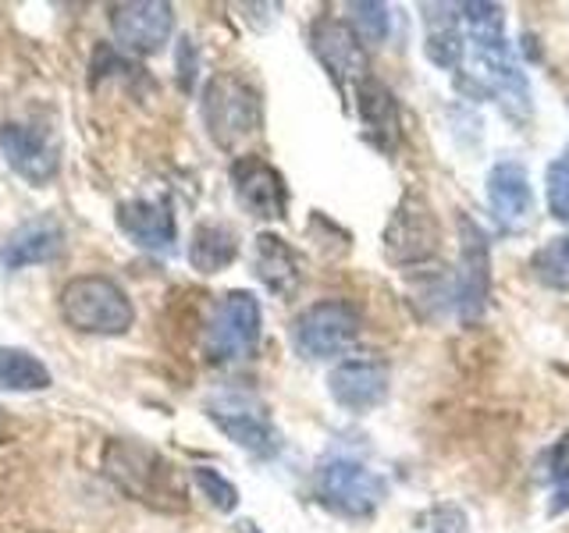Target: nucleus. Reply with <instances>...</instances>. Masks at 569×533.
Wrapping results in <instances>:
<instances>
[{"mask_svg":"<svg viewBox=\"0 0 569 533\" xmlns=\"http://www.w3.org/2000/svg\"><path fill=\"white\" fill-rule=\"evenodd\" d=\"M459 14L462 29H467V43H473V58L480 68V97H495L506 118L523 124L530 114V86L506 40V8L488 4V0H473V4H459Z\"/></svg>","mask_w":569,"mask_h":533,"instance_id":"nucleus-1","label":"nucleus"},{"mask_svg":"<svg viewBox=\"0 0 569 533\" xmlns=\"http://www.w3.org/2000/svg\"><path fill=\"white\" fill-rule=\"evenodd\" d=\"M203 121L210 139L221 150H236L246 139H253L263 124V100L246 79L221 71L207 82L203 93Z\"/></svg>","mask_w":569,"mask_h":533,"instance_id":"nucleus-2","label":"nucleus"},{"mask_svg":"<svg viewBox=\"0 0 569 533\" xmlns=\"http://www.w3.org/2000/svg\"><path fill=\"white\" fill-rule=\"evenodd\" d=\"M61 316L68 328L82 334H124L132 328L136 310L121 284L100 274H86L64 284L61 292Z\"/></svg>","mask_w":569,"mask_h":533,"instance_id":"nucleus-3","label":"nucleus"},{"mask_svg":"<svg viewBox=\"0 0 569 533\" xmlns=\"http://www.w3.org/2000/svg\"><path fill=\"white\" fill-rule=\"evenodd\" d=\"M313 494L320 505L331 509L335 515H342V520H370L388 497V484H385V476H378L370 466H363V462L338 455L317 470Z\"/></svg>","mask_w":569,"mask_h":533,"instance_id":"nucleus-4","label":"nucleus"},{"mask_svg":"<svg viewBox=\"0 0 569 533\" xmlns=\"http://www.w3.org/2000/svg\"><path fill=\"white\" fill-rule=\"evenodd\" d=\"M363 316L346 299H320L292 320V345L307 360H335L360 342Z\"/></svg>","mask_w":569,"mask_h":533,"instance_id":"nucleus-5","label":"nucleus"},{"mask_svg":"<svg viewBox=\"0 0 569 533\" xmlns=\"http://www.w3.org/2000/svg\"><path fill=\"white\" fill-rule=\"evenodd\" d=\"M260 342V302L253 292H228L210 313L203 352L210 363H239Z\"/></svg>","mask_w":569,"mask_h":533,"instance_id":"nucleus-6","label":"nucleus"},{"mask_svg":"<svg viewBox=\"0 0 569 533\" xmlns=\"http://www.w3.org/2000/svg\"><path fill=\"white\" fill-rule=\"evenodd\" d=\"M438 242H441V228L431 203L417 189H409L385 224V257L396 266H420L427 260H435Z\"/></svg>","mask_w":569,"mask_h":533,"instance_id":"nucleus-7","label":"nucleus"},{"mask_svg":"<svg viewBox=\"0 0 569 533\" xmlns=\"http://www.w3.org/2000/svg\"><path fill=\"white\" fill-rule=\"evenodd\" d=\"M459 231V271H456V310L462 324H473L488 310L491 295V242L470 213L456 218Z\"/></svg>","mask_w":569,"mask_h":533,"instance_id":"nucleus-8","label":"nucleus"},{"mask_svg":"<svg viewBox=\"0 0 569 533\" xmlns=\"http://www.w3.org/2000/svg\"><path fill=\"white\" fill-rule=\"evenodd\" d=\"M107 473L118 480L132 497L147 505H160V497H182V487H174V470L157 452L139 449L132 441H111L103 459Z\"/></svg>","mask_w":569,"mask_h":533,"instance_id":"nucleus-9","label":"nucleus"},{"mask_svg":"<svg viewBox=\"0 0 569 533\" xmlns=\"http://www.w3.org/2000/svg\"><path fill=\"white\" fill-rule=\"evenodd\" d=\"M391 370L378 355H352L328 373L331 399L349 413H370L388 399Z\"/></svg>","mask_w":569,"mask_h":533,"instance_id":"nucleus-10","label":"nucleus"},{"mask_svg":"<svg viewBox=\"0 0 569 533\" xmlns=\"http://www.w3.org/2000/svg\"><path fill=\"white\" fill-rule=\"evenodd\" d=\"M310 47L317 53V61L328 68V76L342 89L346 82L360 86L367 79V50L360 43V36L349 29L342 18H317L310 26Z\"/></svg>","mask_w":569,"mask_h":533,"instance_id":"nucleus-11","label":"nucleus"},{"mask_svg":"<svg viewBox=\"0 0 569 533\" xmlns=\"http://www.w3.org/2000/svg\"><path fill=\"white\" fill-rule=\"evenodd\" d=\"M231 185H236L239 203L263 221H281L289 213V189L274 164L263 157H239L231 164Z\"/></svg>","mask_w":569,"mask_h":533,"instance_id":"nucleus-12","label":"nucleus"},{"mask_svg":"<svg viewBox=\"0 0 569 533\" xmlns=\"http://www.w3.org/2000/svg\"><path fill=\"white\" fill-rule=\"evenodd\" d=\"M0 153L8 157V164L32 185L50 182L61 168V150L47 132L32 129V124L8 121L0 124Z\"/></svg>","mask_w":569,"mask_h":533,"instance_id":"nucleus-13","label":"nucleus"},{"mask_svg":"<svg viewBox=\"0 0 569 533\" xmlns=\"http://www.w3.org/2000/svg\"><path fill=\"white\" fill-rule=\"evenodd\" d=\"M111 29L114 40L124 50L136 53H157L168 43L174 29V11L164 0H136V4H118L111 11Z\"/></svg>","mask_w":569,"mask_h":533,"instance_id":"nucleus-14","label":"nucleus"},{"mask_svg":"<svg viewBox=\"0 0 569 533\" xmlns=\"http://www.w3.org/2000/svg\"><path fill=\"white\" fill-rule=\"evenodd\" d=\"M488 207L502 231L516 235L533 221V189L520 160H502L488 171Z\"/></svg>","mask_w":569,"mask_h":533,"instance_id":"nucleus-15","label":"nucleus"},{"mask_svg":"<svg viewBox=\"0 0 569 533\" xmlns=\"http://www.w3.org/2000/svg\"><path fill=\"white\" fill-rule=\"evenodd\" d=\"M423 22V53L441 71H462L467 61V32H462L459 4H420Z\"/></svg>","mask_w":569,"mask_h":533,"instance_id":"nucleus-16","label":"nucleus"},{"mask_svg":"<svg viewBox=\"0 0 569 533\" xmlns=\"http://www.w3.org/2000/svg\"><path fill=\"white\" fill-rule=\"evenodd\" d=\"M210 420L221 426V431L239 444V449L246 452H253L260 459H271L278 449H281V441H278V431H274V423L267 420V413L260 405H249L242 399L236 402H213L210 405Z\"/></svg>","mask_w":569,"mask_h":533,"instance_id":"nucleus-17","label":"nucleus"},{"mask_svg":"<svg viewBox=\"0 0 569 533\" xmlns=\"http://www.w3.org/2000/svg\"><path fill=\"white\" fill-rule=\"evenodd\" d=\"M118 228L129 235L139 249L157 257H168L178 242L174 213L164 200H129L118 207Z\"/></svg>","mask_w":569,"mask_h":533,"instance_id":"nucleus-18","label":"nucleus"},{"mask_svg":"<svg viewBox=\"0 0 569 533\" xmlns=\"http://www.w3.org/2000/svg\"><path fill=\"white\" fill-rule=\"evenodd\" d=\"M64 249V228L58 218H32L18 224L11 235L0 245V263L8 271H22L32 263H50L58 260Z\"/></svg>","mask_w":569,"mask_h":533,"instance_id":"nucleus-19","label":"nucleus"},{"mask_svg":"<svg viewBox=\"0 0 569 533\" xmlns=\"http://www.w3.org/2000/svg\"><path fill=\"white\" fill-rule=\"evenodd\" d=\"M253 271H257V278L267 284V289H271L274 295H281V299H292L299 292V284H302V263L296 257V249L281 235H271V231L257 235Z\"/></svg>","mask_w":569,"mask_h":533,"instance_id":"nucleus-20","label":"nucleus"},{"mask_svg":"<svg viewBox=\"0 0 569 533\" xmlns=\"http://www.w3.org/2000/svg\"><path fill=\"white\" fill-rule=\"evenodd\" d=\"M356 114H360L363 129L378 139V147L391 150L399 142V103L385 82L367 76L356 86Z\"/></svg>","mask_w":569,"mask_h":533,"instance_id":"nucleus-21","label":"nucleus"},{"mask_svg":"<svg viewBox=\"0 0 569 533\" xmlns=\"http://www.w3.org/2000/svg\"><path fill=\"white\" fill-rule=\"evenodd\" d=\"M239 257V235L228 224H200L189 242V263L200 274H218Z\"/></svg>","mask_w":569,"mask_h":533,"instance_id":"nucleus-22","label":"nucleus"},{"mask_svg":"<svg viewBox=\"0 0 569 533\" xmlns=\"http://www.w3.org/2000/svg\"><path fill=\"white\" fill-rule=\"evenodd\" d=\"M0 388L4 391H43V388H50V370L26 349L0 345Z\"/></svg>","mask_w":569,"mask_h":533,"instance_id":"nucleus-23","label":"nucleus"},{"mask_svg":"<svg viewBox=\"0 0 569 533\" xmlns=\"http://www.w3.org/2000/svg\"><path fill=\"white\" fill-rule=\"evenodd\" d=\"M530 274L551 292H569V235L548 239L538 253L530 257Z\"/></svg>","mask_w":569,"mask_h":533,"instance_id":"nucleus-24","label":"nucleus"},{"mask_svg":"<svg viewBox=\"0 0 569 533\" xmlns=\"http://www.w3.org/2000/svg\"><path fill=\"white\" fill-rule=\"evenodd\" d=\"M391 26V11L388 4H373V0H363V4H349V29L360 36V43H385Z\"/></svg>","mask_w":569,"mask_h":533,"instance_id":"nucleus-25","label":"nucleus"},{"mask_svg":"<svg viewBox=\"0 0 569 533\" xmlns=\"http://www.w3.org/2000/svg\"><path fill=\"white\" fill-rule=\"evenodd\" d=\"M545 195H548L551 218L569 224V160L566 157L551 160V164H548V171H545Z\"/></svg>","mask_w":569,"mask_h":533,"instance_id":"nucleus-26","label":"nucleus"},{"mask_svg":"<svg viewBox=\"0 0 569 533\" xmlns=\"http://www.w3.org/2000/svg\"><path fill=\"white\" fill-rule=\"evenodd\" d=\"M192 476H196V484H200V491L210 497L213 509H218V512H236V505H239V487L231 484V480H224L218 470H210V466H196Z\"/></svg>","mask_w":569,"mask_h":533,"instance_id":"nucleus-27","label":"nucleus"},{"mask_svg":"<svg viewBox=\"0 0 569 533\" xmlns=\"http://www.w3.org/2000/svg\"><path fill=\"white\" fill-rule=\"evenodd\" d=\"M545 470H548V476L556 480H566L569 476V431L551 444V452H548V462H545Z\"/></svg>","mask_w":569,"mask_h":533,"instance_id":"nucleus-28","label":"nucleus"},{"mask_svg":"<svg viewBox=\"0 0 569 533\" xmlns=\"http://www.w3.org/2000/svg\"><path fill=\"white\" fill-rule=\"evenodd\" d=\"M431 533H470L467 515H462V509H456V505H438Z\"/></svg>","mask_w":569,"mask_h":533,"instance_id":"nucleus-29","label":"nucleus"},{"mask_svg":"<svg viewBox=\"0 0 569 533\" xmlns=\"http://www.w3.org/2000/svg\"><path fill=\"white\" fill-rule=\"evenodd\" d=\"M562 512H569V476L556 484V494H551L548 505V515H562Z\"/></svg>","mask_w":569,"mask_h":533,"instance_id":"nucleus-30","label":"nucleus"},{"mask_svg":"<svg viewBox=\"0 0 569 533\" xmlns=\"http://www.w3.org/2000/svg\"><path fill=\"white\" fill-rule=\"evenodd\" d=\"M4 434H8V423H4V409H0V441H4Z\"/></svg>","mask_w":569,"mask_h":533,"instance_id":"nucleus-31","label":"nucleus"},{"mask_svg":"<svg viewBox=\"0 0 569 533\" xmlns=\"http://www.w3.org/2000/svg\"><path fill=\"white\" fill-rule=\"evenodd\" d=\"M242 533H260V526L257 523H242Z\"/></svg>","mask_w":569,"mask_h":533,"instance_id":"nucleus-32","label":"nucleus"},{"mask_svg":"<svg viewBox=\"0 0 569 533\" xmlns=\"http://www.w3.org/2000/svg\"><path fill=\"white\" fill-rule=\"evenodd\" d=\"M562 157H566V160H569V147H566V150H562Z\"/></svg>","mask_w":569,"mask_h":533,"instance_id":"nucleus-33","label":"nucleus"}]
</instances>
